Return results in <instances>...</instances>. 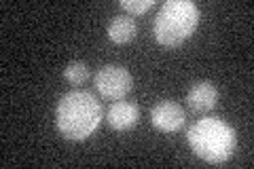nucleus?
Returning <instances> with one entry per match:
<instances>
[{"label":"nucleus","mask_w":254,"mask_h":169,"mask_svg":"<svg viewBox=\"0 0 254 169\" xmlns=\"http://www.w3.org/2000/svg\"><path fill=\"white\" fill-rule=\"evenodd\" d=\"M102 120V104L89 91H68L55 108V127L60 135L72 142H83L95 133Z\"/></svg>","instance_id":"1"},{"label":"nucleus","mask_w":254,"mask_h":169,"mask_svg":"<svg viewBox=\"0 0 254 169\" xmlns=\"http://www.w3.org/2000/svg\"><path fill=\"white\" fill-rule=\"evenodd\" d=\"M187 140L199 159H203L205 163L218 165L231 159L237 144V135L233 127L222 118L203 116L195 120V125L189 127Z\"/></svg>","instance_id":"2"},{"label":"nucleus","mask_w":254,"mask_h":169,"mask_svg":"<svg viewBox=\"0 0 254 169\" xmlns=\"http://www.w3.org/2000/svg\"><path fill=\"white\" fill-rule=\"evenodd\" d=\"M199 6L190 0H168L155 15L153 32L159 45L178 47L199 26Z\"/></svg>","instance_id":"3"},{"label":"nucleus","mask_w":254,"mask_h":169,"mask_svg":"<svg viewBox=\"0 0 254 169\" xmlns=\"http://www.w3.org/2000/svg\"><path fill=\"white\" fill-rule=\"evenodd\" d=\"M95 89L104 100H123L127 93L131 91V74L127 72L123 66H115V63H108V66L100 68L98 74L93 78Z\"/></svg>","instance_id":"4"},{"label":"nucleus","mask_w":254,"mask_h":169,"mask_svg":"<svg viewBox=\"0 0 254 169\" xmlns=\"http://www.w3.org/2000/svg\"><path fill=\"white\" fill-rule=\"evenodd\" d=\"M185 110L172 100H163L153 106L150 110V123L155 129L163 131V133H174L185 125Z\"/></svg>","instance_id":"5"},{"label":"nucleus","mask_w":254,"mask_h":169,"mask_svg":"<svg viewBox=\"0 0 254 169\" xmlns=\"http://www.w3.org/2000/svg\"><path fill=\"white\" fill-rule=\"evenodd\" d=\"M138 118H140V108L136 104L121 102V100H117L113 106L108 108V114H106L108 125L117 131H127V129H131V127H136Z\"/></svg>","instance_id":"6"},{"label":"nucleus","mask_w":254,"mask_h":169,"mask_svg":"<svg viewBox=\"0 0 254 169\" xmlns=\"http://www.w3.org/2000/svg\"><path fill=\"white\" fill-rule=\"evenodd\" d=\"M216 102H218V89L210 80H199V83H195L187 93L189 108L195 112H208L216 106Z\"/></svg>","instance_id":"7"},{"label":"nucleus","mask_w":254,"mask_h":169,"mask_svg":"<svg viewBox=\"0 0 254 169\" xmlns=\"http://www.w3.org/2000/svg\"><path fill=\"white\" fill-rule=\"evenodd\" d=\"M136 34H138V26L129 15H117V17L108 23V38L117 45L129 43V40L136 38Z\"/></svg>","instance_id":"8"},{"label":"nucleus","mask_w":254,"mask_h":169,"mask_svg":"<svg viewBox=\"0 0 254 169\" xmlns=\"http://www.w3.org/2000/svg\"><path fill=\"white\" fill-rule=\"evenodd\" d=\"M91 76V72H89V66H87L85 61H70L66 68H64V78L68 80L70 85H83L87 83Z\"/></svg>","instance_id":"9"},{"label":"nucleus","mask_w":254,"mask_h":169,"mask_svg":"<svg viewBox=\"0 0 254 169\" xmlns=\"http://www.w3.org/2000/svg\"><path fill=\"white\" fill-rule=\"evenodd\" d=\"M155 6V0H121V9L131 15H142Z\"/></svg>","instance_id":"10"}]
</instances>
